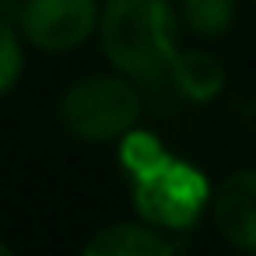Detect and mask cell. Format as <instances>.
I'll return each instance as SVG.
<instances>
[{
	"instance_id": "6da1fadb",
	"label": "cell",
	"mask_w": 256,
	"mask_h": 256,
	"mask_svg": "<svg viewBox=\"0 0 256 256\" xmlns=\"http://www.w3.org/2000/svg\"><path fill=\"white\" fill-rule=\"evenodd\" d=\"M179 8L172 0H106L98 39L120 74L158 81L179 53Z\"/></svg>"
},
{
	"instance_id": "7a4b0ae2",
	"label": "cell",
	"mask_w": 256,
	"mask_h": 256,
	"mask_svg": "<svg viewBox=\"0 0 256 256\" xmlns=\"http://www.w3.org/2000/svg\"><path fill=\"white\" fill-rule=\"evenodd\" d=\"M140 116L137 81L126 74H88L74 81L60 98V123L84 144L123 140Z\"/></svg>"
},
{
	"instance_id": "3957f363",
	"label": "cell",
	"mask_w": 256,
	"mask_h": 256,
	"mask_svg": "<svg viewBox=\"0 0 256 256\" xmlns=\"http://www.w3.org/2000/svg\"><path fill=\"white\" fill-rule=\"evenodd\" d=\"M210 182L207 176L182 162V158H165L158 168L144 172L134 179V207L137 218L162 232H190L196 218L210 207Z\"/></svg>"
},
{
	"instance_id": "277c9868",
	"label": "cell",
	"mask_w": 256,
	"mask_h": 256,
	"mask_svg": "<svg viewBox=\"0 0 256 256\" xmlns=\"http://www.w3.org/2000/svg\"><path fill=\"white\" fill-rule=\"evenodd\" d=\"M98 0H25L18 32L42 53H70L98 32Z\"/></svg>"
},
{
	"instance_id": "5b68a950",
	"label": "cell",
	"mask_w": 256,
	"mask_h": 256,
	"mask_svg": "<svg viewBox=\"0 0 256 256\" xmlns=\"http://www.w3.org/2000/svg\"><path fill=\"white\" fill-rule=\"evenodd\" d=\"M214 228L235 249L256 252V168H235L210 196Z\"/></svg>"
},
{
	"instance_id": "8992f818",
	"label": "cell",
	"mask_w": 256,
	"mask_h": 256,
	"mask_svg": "<svg viewBox=\"0 0 256 256\" xmlns=\"http://www.w3.org/2000/svg\"><path fill=\"white\" fill-rule=\"evenodd\" d=\"M176 249L179 246L168 238V232L148 224L144 218L106 224L84 242L88 256H168Z\"/></svg>"
},
{
	"instance_id": "52a82bcc",
	"label": "cell",
	"mask_w": 256,
	"mask_h": 256,
	"mask_svg": "<svg viewBox=\"0 0 256 256\" xmlns=\"http://www.w3.org/2000/svg\"><path fill=\"white\" fill-rule=\"evenodd\" d=\"M165 78L172 81L176 95L186 98V102H193V106L214 102L224 92V81H228L221 60L214 53H207V50H179L172 56V64H168Z\"/></svg>"
},
{
	"instance_id": "ba28073f",
	"label": "cell",
	"mask_w": 256,
	"mask_h": 256,
	"mask_svg": "<svg viewBox=\"0 0 256 256\" xmlns=\"http://www.w3.org/2000/svg\"><path fill=\"white\" fill-rule=\"evenodd\" d=\"M179 22L200 39H221L235 25V0H179Z\"/></svg>"
},
{
	"instance_id": "9c48e42d",
	"label": "cell",
	"mask_w": 256,
	"mask_h": 256,
	"mask_svg": "<svg viewBox=\"0 0 256 256\" xmlns=\"http://www.w3.org/2000/svg\"><path fill=\"white\" fill-rule=\"evenodd\" d=\"M165 158H168V151L158 144V137H154V134H144V130H137V126H134V130L123 137V144H120V165L126 168L130 179H137V176L158 168Z\"/></svg>"
},
{
	"instance_id": "30bf717a",
	"label": "cell",
	"mask_w": 256,
	"mask_h": 256,
	"mask_svg": "<svg viewBox=\"0 0 256 256\" xmlns=\"http://www.w3.org/2000/svg\"><path fill=\"white\" fill-rule=\"evenodd\" d=\"M25 74V50L22 32H14L8 22H0V98L11 95Z\"/></svg>"
},
{
	"instance_id": "8fae6325",
	"label": "cell",
	"mask_w": 256,
	"mask_h": 256,
	"mask_svg": "<svg viewBox=\"0 0 256 256\" xmlns=\"http://www.w3.org/2000/svg\"><path fill=\"white\" fill-rule=\"evenodd\" d=\"M11 252H14V249H11V246H8L4 238H0V256H11Z\"/></svg>"
}]
</instances>
